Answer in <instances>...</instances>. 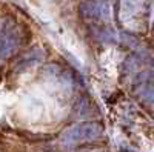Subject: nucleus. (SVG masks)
I'll use <instances>...</instances> for the list:
<instances>
[{
    "instance_id": "obj_1",
    "label": "nucleus",
    "mask_w": 154,
    "mask_h": 152,
    "mask_svg": "<svg viewBox=\"0 0 154 152\" xmlns=\"http://www.w3.org/2000/svg\"><path fill=\"white\" fill-rule=\"evenodd\" d=\"M103 132V128L99 123H86V124H79L74 128L68 129L63 134L62 140L65 143H75V142H82V140H94L99 138Z\"/></svg>"
}]
</instances>
